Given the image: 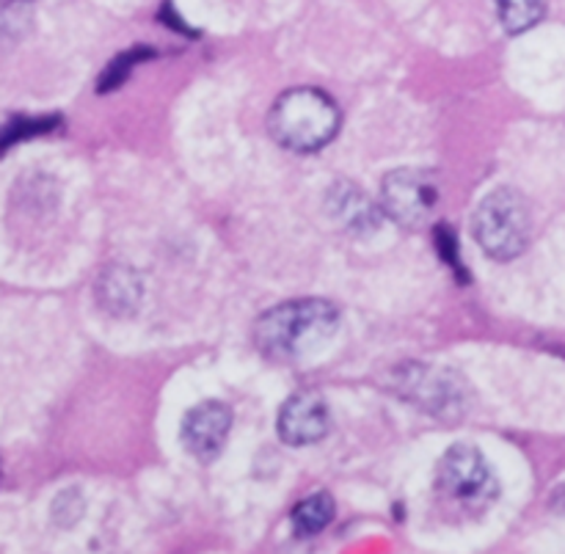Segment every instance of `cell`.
<instances>
[{
	"mask_svg": "<svg viewBox=\"0 0 565 554\" xmlns=\"http://www.w3.org/2000/svg\"><path fill=\"white\" fill-rule=\"evenodd\" d=\"M141 276L121 263L108 265L97 281V301L110 315H132L141 303Z\"/></svg>",
	"mask_w": 565,
	"mask_h": 554,
	"instance_id": "cell-10",
	"label": "cell"
},
{
	"mask_svg": "<svg viewBox=\"0 0 565 554\" xmlns=\"http://www.w3.org/2000/svg\"><path fill=\"white\" fill-rule=\"evenodd\" d=\"M232 430V408L221 401H204L182 419V445L196 461L210 464L221 456Z\"/></svg>",
	"mask_w": 565,
	"mask_h": 554,
	"instance_id": "cell-7",
	"label": "cell"
},
{
	"mask_svg": "<svg viewBox=\"0 0 565 554\" xmlns=\"http://www.w3.org/2000/svg\"><path fill=\"white\" fill-rule=\"evenodd\" d=\"M143 58H152V50L136 47V50H130V53H121L116 61H110V64L105 66L103 77H99V92L105 94V92H114V88H119L121 83L127 81V75L136 70V64H141Z\"/></svg>",
	"mask_w": 565,
	"mask_h": 554,
	"instance_id": "cell-13",
	"label": "cell"
},
{
	"mask_svg": "<svg viewBox=\"0 0 565 554\" xmlns=\"http://www.w3.org/2000/svg\"><path fill=\"white\" fill-rule=\"evenodd\" d=\"M436 248H439L441 257L447 259V265H450L452 270L458 274V279H467V274L461 270V263H458V243H456V235H452L450 226H436Z\"/></svg>",
	"mask_w": 565,
	"mask_h": 554,
	"instance_id": "cell-15",
	"label": "cell"
},
{
	"mask_svg": "<svg viewBox=\"0 0 565 554\" xmlns=\"http://www.w3.org/2000/svg\"><path fill=\"white\" fill-rule=\"evenodd\" d=\"M475 241L489 257L513 259L530 243V210L516 188H497L478 204L472 219Z\"/></svg>",
	"mask_w": 565,
	"mask_h": 554,
	"instance_id": "cell-3",
	"label": "cell"
},
{
	"mask_svg": "<svg viewBox=\"0 0 565 554\" xmlns=\"http://www.w3.org/2000/svg\"><path fill=\"white\" fill-rule=\"evenodd\" d=\"M395 386L408 403L439 419H458L472 401L467 381L436 364H403L395 370Z\"/></svg>",
	"mask_w": 565,
	"mask_h": 554,
	"instance_id": "cell-4",
	"label": "cell"
},
{
	"mask_svg": "<svg viewBox=\"0 0 565 554\" xmlns=\"http://www.w3.org/2000/svg\"><path fill=\"white\" fill-rule=\"evenodd\" d=\"M331 430L329 406L315 392H298L281 406L279 412V436L292 447L315 445Z\"/></svg>",
	"mask_w": 565,
	"mask_h": 554,
	"instance_id": "cell-8",
	"label": "cell"
},
{
	"mask_svg": "<svg viewBox=\"0 0 565 554\" xmlns=\"http://www.w3.org/2000/svg\"><path fill=\"white\" fill-rule=\"evenodd\" d=\"M292 528L298 535H318L334 519V500L329 494H312L292 508Z\"/></svg>",
	"mask_w": 565,
	"mask_h": 554,
	"instance_id": "cell-11",
	"label": "cell"
},
{
	"mask_svg": "<svg viewBox=\"0 0 565 554\" xmlns=\"http://www.w3.org/2000/svg\"><path fill=\"white\" fill-rule=\"evenodd\" d=\"M340 329V312L323 298H298L268 309L254 326L259 353L276 362H298L323 351Z\"/></svg>",
	"mask_w": 565,
	"mask_h": 554,
	"instance_id": "cell-1",
	"label": "cell"
},
{
	"mask_svg": "<svg viewBox=\"0 0 565 554\" xmlns=\"http://www.w3.org/2000/svg\"><path fill=\"white\" fill-rule=\"evenodd\" d=\"M55 125H58L55 116H50V119H14L9 127H6L3 147H11V143L20 141V138H31V136H39V132H47L50 127Z\"/></svg>",
	"mask_w": 565,
	"mask_h": 554,
	"instance_id": "cell-14",
	"label": "cell"
},
{
	"mask_svg": "<svg viewBox=\"0 0 565 554\" xmlns=\"http://www.w3.org/2000/svg\"><path fill=\"white\" fill-rule=\"evenodd\" d=\"M25 3H31V0H25Z\"/></svg>",
	"mask_w": 565,
	"mask_h": 554,
	"instance_id": "cell-17",
	"label": "cell"
},
{
	"mask_svg": "<svg viewBox=\"0 0 565 554\" xmlns=\"http://www.w3.org/2000/svg\"><path fill=\"white\" fill-rule=\"evenodd\" d=\"M381 204L397 224L417 230L439 204V182L425 169L390 171L381 182Z\"/></svg>",
	"mask_w": 565,
	"mask_h": 554,
	"instance_id": "cell-6",
	"label": "cell"
},
{
	"mask_svg": "<svg viewBox=\"0 0 565 554\" xmlns=\"http://www.w3.org/2000/svg\"><path fill=\"white\" fill-rule=\"evenodd\" d=\"M552 502H555V508H557V511H565V486H563L561 491H557V494H555V500H552Z\"/></svg>",
	"mask_w": 565,
	"mask_h": 554,
	"instance_id": "cell-16",
	"label": "cell"
},
{
	"mask_svg": "<svg viewBox=\"0 0 565 554\" xmlns=\"http://www.w3.org/2000/svg\"><path fill=\"white\" fill-rule=\"evenodd\" d=\"M439 486L447 497L467 508H489L500 494L494 469L472 445H456L439 464Z\"/></svg>",
	"mask_w": 565,
	"mask_h": 554,
	"instance_id": "cell-5",
	"label": "cell"
},
{
	"mask_svg": "<svg viewBox=\"0 0 565 554\" xmlns=\"http://www.w3.org/2000/svg\"><path fill=\"white\" fill-rule=\"evenodd\" d=\"M329 213L353 235H367L381 226L379 207L351 182H334L329 188Z\"/></svg>",
	"mask_w": 565,
	"mask_h": 554,
	"instance_id": "cell-9",
	"label": "cell"
},
{
	"mask_svg": "<svg viewBox=\"0 0 565 554\" xmlns=\"http://www.w3.org/2000/svg\"><path fill=\"white\" fill-rule=\"evenodd\" d=\"M268 127L285 149L318 152L340 130V108L320 88H290L276 99Z\"/></svg>",
	"mask_w": 565,
	"mask_h": 554,
	"instance_id": "cell-2",
	"label": "cell"
},
{
	"mask_svg": "<svg viewBox=\"0 0 565 554\" xmlns=\"http://www.w3.org/2000/svg\"><path fill=\"white\" fill-rule=\"evenodd\" d=\"M497 14L508 33H524L544 20V0H494Z\"/></svg>",
	"mask_w": 565,
	"mask_h": 554,
	"instance_id": "cell-12",
	"label": "cell"
}]
</instances>
